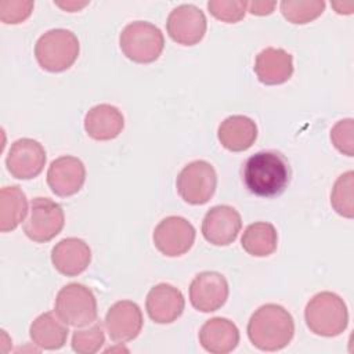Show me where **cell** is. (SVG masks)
Wrapping results in <instances>:
<instances>
[{
	"label": "cell",
	"instance_id": "cell-1",
	"mask_svg": "<svg viewBox=\"0 0 354 354\" xmlns=\"http://www.w3.org/2000/svg\"><path fill=\"white\" fill-rule=\"evenodd\" d=\"M292 169L279 151H260L249 156L242 167V181L248 191L261 198L279 196L289 185Z\"/></svg>",
	"mask_w": 354,
	"mask_h": 354
},
{
	"label": "cell",
	"instance_id": "cell-2",
	"mask_svg": "<svg viewBox=\"0 0 354 354\" xmlns=\"http://www.w3.org/2000/svg\"><path fill=\"white\" fill-rule=\"evenodd\" d=\"M295 335V321L290 313L275 303L259 307L248 322V337L261 351L285 348Z\"/></svg>",
	"mask_w": 354,
	"mask_h": 354
},
{
	"label": "cell",
	"instance_id": "cell-3",
	"mask_svg": "<svg viewBox=\"0 0 354 354\" xmlns=\"http://www.w3.org/2000/svg\"><path fill=\"white\" fill-rule=\"evenodd\" d=\"M306 325L310 332L333 337L343 333L348 325V311L344 300L333 292L314 295L304 310Z\"/></svg>",
	"mask_w": 354,
	"mask_h": 354
},
{
	"label": "cell",
	"instance_id": "cell-4",
	"mask_svg": "<svg viewBox=\"0 0 354 354\" xmlns=\"http://www.w3.org/2000/svg\"><path fill=\"white\" fill-rule=\"evenodd\" d=\"M79 40L72 30L57 28L43 33L35 44L37 64L47 72L69 69L79 55Z\"/></svg>",
	"mask_w": 354,
	"mask_h": 354
},
{
	"label": "cell",
	"instance_id": "cell-5",
	"mask_svg": "<svg viewBox=\"0 0 354 354\" xmlns=\"http://www.w3.org/2000/svg\"><path fill=\"white\" fill-rule=\"evenodd\" d=\"M119 44L130 61L151 64L162 54L165 37L156 25L147 21H134L123 28L119 36Z\"/></svg>",
	"mask_w": 354,
	"mask_h": 354
},
{
	"label": "cell",
	"instance_id": "cell-6",
	"mask_svg": "<svg viewBox=\"0 0 354 354\" xmlns=\"http://www.w3.org/2000/svg\"><path fill=\"white\" fill-rule=\"evenodd\" d=\"M54 311L66 325L75 328L93 324L98 314L93 290L77 282H71L58 290Z\"/></svg>",
	"mask_w": 354,
	"mask_h": 354
},
{
	"label": "cell",
	"instance_id": "cell-7",
	"mask_svg": "<svg viewBox=\"0 0 354 354\" xmlns=\"http://www.w3.org/2000/svg\"><path fill=\"white\" fill-rule=\"evenodd\" d=\"M177 192L189 205H205L216 192L217 174L206 160H194L185 165L176 180Z\"/></svg>",
	"mask_w": 354,
	"mask_h": 354
},
{
	"label": "cell",
	"instance_id": "cell-8",
	"mask_svg": "<svg viewBox=\"0 0 354 354\" xmlns=\"http://www.w3.org/2000/svg\"><path fill=\"white\" fill-rule=\"evenodd\" d=\"M29 212V217L24 224V232L33 242H48L62 231L65 214L62 206L53 199L44 196L33 198Z\"/></svg>",
	"mask_w": 354,
	"mask_h": 354
},
{
	"label": "cell",
	"instance_id": "cell-9",
	"mask_svg": "<svg viewBox=\"0 0 354 354\" xmlns=\"http://www.w3.org/2000/svg\"><path fill=\"white\" fill-rule=\"evenodd\" d=\"M194 225L181 216H169L159 221L153 230L155 248L167 257H178L187 253L195 242Z\"/></svg>",
	"mask_w": 354,
	"mask_h": 354
},
{
	"label": "cell",
	"instance_id": "cell-10",
	"mask_svg": "<svg viewBox=\"0 0 354 354\" xmlns=\"http://www.w3.org/2000/svg\"><path fill=\"white\" fill-rule=\"evenodd\" d=\"M206 28V17L195 4L177 6L170 11L166 21L169 36L183 46L198 44L203 39Z\"/></svg>",
	"mask_w": 354,
	"mask_h": 354
},
{
	"label": "cell",
	"instance_id": "cell-11",
	"mask_svg": "<svg viewBox=\"0 0 354 354\" xmlns=\"http://www.w3.org/2000/svg\"><path fill=\"white\" fill-rule=\"evenodd\" d=\"M228 282L217 271H203L194 277L189 285V301L201 313H213L228 299Z\"/></svg>",
	"mask_w": 354,
	"mask_h": 354
},
{
	"label": "cell",
	"instance_id": "cell-12",
	"mask_svg": "<svg viewBox=\"0 0 354 354\" xmlns=\"http://www.w3.org/2000/svg\"><path fill=\"white\" fill-rule=\"evenodd\" d=\"M46 165L44 147L33 138H19L11 144L6 158L10 174L18 180H32L37 177Z\"/></svg>",
	"mask_w": 354,
	"mask_h": 354
},
{
	"label": "cell",
	"instance_id": "cell-13",
	"mask_svg": "<svg viewBox=\"0 0 354 354\" xmlns=\"http://www.w3.org/2000/svg\"><path fill=\"white\" fill-rule=\"evenodd\" d=\"M242 228V218L236 209L217 205L207 210L202 221L203 238L214 246L231 245Z\"/></svg>",
	"mask_w": 354,
	"mask_h": 354
},
{
	"label": "cell",
	"instance_id": "cell-14",
	"mask_svg": "<svg viewBox=\"0 0 354 354\" xmlns=\"http://www.w3.org/2000/svg\"><path fill=\"white\" fill-rule=\"evenodd\" d=\"M86 181L84 163L71 155L54 159L47 170V184L58 196H71L77 194Z\"/></svg>",
	"mask_w": 354,
	"mask_h": 354
},
{
	"label": "cell",
	"instance_id": "cell-15",
	"mask_svg": "<svg viewBox=\"0 0 354 354\" xmlns=\"http://www.w3.org/2000/svg\"><path fill=\"white\" fill-rule=\"evenodd\" d=\"M104 324L113 342L124 343L140 335L144 319L137 303L131 300H120L109 307Z\"/></svg>",
	"mask_w": 354,
	"mask_h": 354
},
{
	"label": "cell",
	"instance_id": "cell-16",
	"mask_svg": "<svg viewBox=\"0 0 354 354\" xmlns=\"http://www.w3.org/2000/svg\"><path fill=\"white\" fill-rule=\"evenodd\" d=\"M185 300L181 290L170 283H158L149 289L145 300L148 317L156 324H171L181 317Z\"/></svg>",
	"mask_w": 354,
	"mask_h": 354
},
{
	"label": "cell",
	"instance_id": "cell-17",
	"mask_svg": "<svg viewBox=\"0 0 354 354\" xmlns=\"http://www.w3.org/2000/svg\"><path fill=\"white\" fill-rule=\"evenodd\" d=\"M51 261L59 274L76 277L88 267L91 261V249L80 238H64L53 248Z\"/></svg>",
	"mask_w": 354,
	"mask_h": 354
},
{
	"label": "cell",
	"instance_id": "cell-18",
	"mask_svg": "<svg viewBox=\"0 0 354 354\" xmlns=\"http://www.w3.org/2000/svg\"><path fill=\"white\" fill-rule=\"evenodd\" d=\"M254 73L263 84H282L293 75V57L283 48L267 47L256 55Z\"/></svg>",
	"mask_w": 354,
	"mask_h": 354
},
{
	"label": "cell",
	"instance_id": "cell-19",
	"mask_svg": "<svg viewBox=\"0 0 354 354\" xmlns=\"http://www.w3.org/2000/svg\"><path fill=\"white\" fill-rule=\"evenodd\" d=\"M201 346L212 354H227L239 343V330L228 318L214 317L207 319L199 329Z\"/></svg>",
	"mask_w": 354,
	"mask_h": 354
},
{
	"label": "cell",
	"instance_id": "cell-20",
	"mask_svg": "<svg viewBox=\"0 0 354 354\" xmlns=\"http://www.w3.org/2000/svg\"><path fill=\"white\" fill-rule=\"evenodd\" d=\"M124 127L122 112L111 104H98L86 113L84 130L93 140L108 141L116 138Z\"/></svg>",
	"mask_w": 354,
	"mask_h": 354
},
{
	"label": "cell",
	"instance_id": "cell-21",
	"mask_svg": "<svg viewBox=\"0 0 354 354\" xmlns=\"http://www.w3.org/2000/svg\"><path fill=\"white\" fill-rule=\"evenodd\" d=\"M220 144L231 152L249 149L257 138V126L253 119L245 115H232L225 118L217 130Z\"/></svg>",
	"mask_w": 354,
	"mask_h": 354
},
{
	"label": "cell",
	"instance_id": "cell-22",
	"mask_svg": "<svg viewBox=\"0 0 354 354\" xmlns=\"http://www.w3.org/2000/svg\"><path fill=\"white\" fill-rule=\"evenodd\" d=\"M69 329L55 311L40 314L30 324L29 335L32 342L43 350H58L64 347Z\"/></svg>",
	"mask_w": 354,
	"mask_h": 354
},
{
	"label": "cell",
	"instance_id": "cell-23",
	"mask_svg": "<svg viewBox=\"0 0 354 354\" xmlns=\"http://www.w3.org/2000/svg\"><path fill=\"white\" fill-rule=\"evenodd\" d=\"M241 245L250 256L267 257L277 250L278 232L271 223H252L245 228L241 238Z\"/></svg>",
	"mask_w": 354,
	"mask_h": 354
},
{
	"label": "cell",
	"instance_id": "cell-24",
	"mask_svg": "<svg viewBox=\"0 0 354 354\" xmlns=\"http://www.w3.org/2000/svg\"><path fill=\"white\" fill-rule=\"evenodd\" d=\"M28 199L18 185L3 187L0 191V231L15 230L26 217Z\"/></svg>",
	"mask_w": 354,
	"mask_h": 354
},
{
	"label": "cell",
	"instance_id": "cell-25",
	"mask_svg": "<svg viewBox=\"0 0 354 354\" xmlns=\"http://www.w3.org/2000/svg\"><path fill=\"white\" fill-rule=\"evenodd\" d=\"M354 171L348 170L337 177L330 192V205L346 218L354 217Z\"/></svg>",
	"mask_w": 354,
	"mask_h": 354
},
{
	"label": "cell",
	"instance_id": "cell-26",
	"mask_svg": "<svg viewBox=\"0 0 354 354\" xmlns=\"http://www.w3.org/2000/svg\"><path fill=\"white\" fill-rule=\"evenodd\" d=\"M281 12L292 24L304 25L317 19L325 10V1L322 0H308V1H293L283 0L279 4Z\"/></svg>",
	"mask_w": 354,
	"mask_h": 354
},
{
	"label": "cell",
	"instance_id": "cell-27",
	"mask_svg": "<svg viewBox=\"0 0 354 354\" xmlns=\"http://www.w3.org/2000/svg\"><path fill=\"white\" fill-rule=\"evenodd\" d=\"M105 343L101 324H94L87 329H76L72 336V350L79 354H94Z\"/></svg>",
	"mask_w": 354,
	"mask_h": 354
},
{
	"label": "cell",
	"instance_id": "cell-28",
	"mask_svg": "<svg viewBox=\"0 0 354 354\" xmlns=\"http://www.w3.org/2000/svg\"><path fill=\"white\" fill-rule=\"evenodd\" d=\"M207 8L210 14L218 21L235 24L241 21L248 11V1L239 0H209Z\"/></svg>",
	"mask_w": 354,
	"mask_h": 354
},
{
	"label": "cell",
	"instance_id": "cell-29",
	"mask_svg": "<svg viewBox=\"0 0 354 354\" xmlns=\"http://www.w3.org/2000/svg\"><path fill=\"white\" fill-rule=\"evenodd\" d=\"M354 120L351 118L339 120L330 130V141L343 155H354Z\"/></svg>",
	"mask_w": 354,
	"mask_h": 354
},
{
	"label": "cell",
	"instance_id": "cell-30",
	"mask_svg": "<svg viewBox=\"0 0 354 354\" xmlns=\"http://www.w3.org/2000/svg\"><path fill=\"white\" fill-rule=\"evenodd\" d=\"M33 1H0V19L4 24H21L33 10Z\"/></svg>",
	"mask_w": 354,
	"mask_h": 354
},
{
	"label": "cell",
	"instance_id": "cell-31",
	"mask_svg": "<svg viewBox=\"0 0 354 354\" xmlns=\"http://www.w3.org/2000/svg\"><path fill=\"white\" fill-rule=\"evenodd\" d=\"M275 1H248V11L253 15H268L274 11Z\"/></svg>",
	"mask_w": 354,
	"mask_h": 354
},
{
	"label": "cell",
	"instance_id": "cell-32",
	"mask_svg": "<svg viewBox=\"0 0 354 354\" xmlns=\"http://www.w3.org/2000/svg\"><path fill=\"white\" fill-rule=\"evenodd\" d=\"M57 6H59V7L65 8L66 11H71V12H73V11H77L79 8H82V7L87 6V1H84V3H76V1H66V3H57Z\"/></svg>",
	"mask_w": 354,
	"mask_h": 354
}]
</instances>
